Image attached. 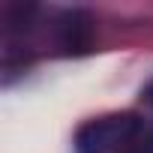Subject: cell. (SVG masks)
<instances>
[{
    "mask_svg": "<svg viewBox=\"0 0 153 153\" xmlns=\"http://www.w3.org/2000/svg\"><path fill=\"white\" fill-rule=\"evenodd\" d=\"M135 132H138V117L129 111L87 120L75 132V153H114L117 147L132 141Z\"/></svg>",
    "mask_w": 153,
    "mask_h": 153,
    "instance_id": "obj_1",
    "label": "cell"
},
{
    "mask_svg": "<svg viewBox=\"0 0 153 153\" xmlns=\"http://www.w3.org/2000/svg\"><path fill=\"white\" fill-rule=\"evenodd\" d=\"M144 96H147V102H150V105H153V81H150V87H147V90H144Z\"/></svg>",
    "mask_w": 153,
    "mask_h": 153,
    "instance_id": "obj_2",
    "label": "cell"
},
{
    "mask_svg": "<svg viewBox=\"0 0 153 153\" xmlns=\"http://www.w3.org/2000/svg\"><path fill=\"white\" fill-rule=\"evenodd\" d=\"M150 150H153V138H150Z\"/></svg>",
    "mask_w": 153,
    "mask_h": 153,
    "instance_id": "obj_3",
    "label": "cell"
}]
</instances>
